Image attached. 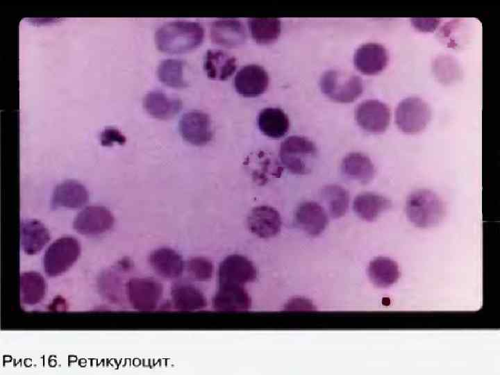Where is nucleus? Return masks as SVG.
<instances>
[{
  "mask_svg": "<svg viewBox=\"0 0 500 375\" xmlns=\"http://www.w3.org/2000/svg\"><path fill=\"white\" fill-rule=\"evenodd\" d=\"M203 36V28L200 24L178 20L160 26L155 33V42L157 48L162 52L181 53L199 47Z\"/></svg>",
  "mask_w": 500,
  "mask_h": 375,
  "instance_id": "1",
  "label": "nucleus"
},
{
  "mask_svg": "<svg viewBox=\"0 0 500 375\" xmlns=\"http://www.w3.org/2000/svg\"><path fill=\"white\" fill-rule=\"evenodd\" d=\"M405 212L415 227L428 228L439 224L446 215L442 199L428 189H417L410 192L406 201Z\"/></svg>",
  "mask_w": 500,
  "mask_h": 375,
  "instance_id": "2",
  "label": "nucleus"
},
{
  "mask_svg": "<svg viewBox=\"0 0 500 375\" xmlns=\"http://www.w3.org/2000/svg\"><path fill=\"white\" fill-rule=\"evenodd\" d=\"M317 149L308 138L292 135L280 146L279 156L283 166L291 173L304 175L310 173L317 160Z\"/></svg>",
  "mask_w": 500,
  "mask_h": 375,
  "instance_id": "3",
  "label": "nucleus"
},
{
  "mask_svg": "<svg viewBox=\"0 0 500 375\" xmlns=\"http://www.w3.org/2000/svg\"><path fill=\"white\" fill-rule=\"evenodd\" d=\"M323 93L339 103L355 101L362 92V79L353 74L337 69L325 72L320 78Z\"/></svg>",
  "mask_w": 500,
  "mask_h": 375,
  "instance_id": "4",
  "label": "nucleus"
},
{
  "mask_svg": "<svg viewBox=\"0 0 500 375\" xmlns=\"http://www.w3.org/2000/svg\"><path fill=\"white\" fill-rule=\"evenodd\" d=\"M431 117L427 103L419 97H409L401 100L395 111V123L403 133L414 135L424 131Z\"/></svg>",
  "mask_w": 500,
  "mask_h": 375,
  "instance_id": "5",
  "label": "nucleus"
},
{
  "mask_svg": "<svg viewBox=\"0 0 500 375\" xmlns=\"http://www.w3.org/2000/svg\"><path fill=\"white\" fill-rule=\"evenodd\" d=\"M80 253V244L74 238L66 236L55 240L43 256L46 274L49 276L62 274L76 261Z\"/></svg>",
  "mask_w": 500,
  "mask_h": 375,
  "instance_id": "6",
  "label": "nucleus"
},
{
  "mask_svg": "<svg viewBox=\"0 0 500 375\" xmlns=\"http://www.w3.org/2000/svg\"><path fill=\"white\" fill-rule=\"evenodd\" d=\"M355 119L364 131L374 134L384 133L390 122L388 106L376 99H367L361 102L355 111Z\"/></svg>",
  "mask_w": 500,
  "mask_h": 375,
  "instance_id": "7",
  "label": "nucleus"
},
{
  "mask_svg": "<svg viewBox=\"0 0 500 375\" xmlns=\"http://www.w3.org/2000/svg\"><path fill=\"white\" fill-rule=\"evenodd\" d=\"M114 220L112 214L106 207L90 206L77 214L73 226L82 235H96L110 229Z\"/></svg>",
  "mask_w": 500,
  "mask_h": 375,
  "instance_id": "8",
  "label": "nucleus"
},
{
  "mask_svg": "<svg viewBox=\"0 0 500 375\" xmlns=\"http://www.w3.org/2000/svg\"><path fill=\"white\" fill-rule=\"evenodd\" d=\"M179 131L186 142L196 146L205 145L212 138L210 117L199 110L187 112L181 117Z\"/></svg>",
  "mask_w": 500,
  "mask_h": 375,
  "instance_id": "9",
  "label": "nucleus"
},
{
  "mask_svg": "<svg viewBox=\"0 0 500 375\" xmlns=\"http://www.w3.org/2000/svg\"><path fill=\"white\" fill-rule=\"evenodd\" d=\"M219 285H240L253 281L256 277V269L245 256L232 254L225 258L219 267Z\"/></svg>",
  "mask_w": 500,
  "mask_h": 375,
  "instance_id": "10",
  "label": "nucleus"
},
{
  "mask_svg": "<svg viewBox=\"0 0 500 375\" xmlns=\"http://www.w3.org/2000/svg\"><path fill=\"white\" fill-rule=\"evenodd\" d=\"M281 224L279 212L269 206H256L247 217L249 231L261 238H270L276 235L281 231Z\"/></svg>",
  "mask_w": 500,
  "mask_h": 375,
  "instance_id": "11",
  "label": "nucleus"
},
{
  "mask_svg": "<svg viewBox=\"0 0 500 375\" xmlns=\"http://www.w3.org/2000/svg\"><path fill=\"white\" fill-rule=\"evenodd\" d=\"M269 76L265 69L258 65H248L241 68L234 78L238 93L245 97L262 94L267 88Z\"/></svg>",
  "mask_w": 500,
  "mask_h": 375,
  "instance_id": "12",
  "label": "nucleus"
},
{
  "mask_svg": "<svg viewBox=\"0 0 500 375\" xmlns=\"http://www.w3.org/2000/svg\"><path fill=\"white\" fill-rule=\"evenodd\" d=\"M388 60V53L385 47L374 42L361 45L353 56L355 67L366 75L379 74L385 69Z\"/></svg>",
  "mask_w": 500,
  "mask_h": 375,
  "instance_id": "13",
  "label": "nucleus"
},
{
  "mask_svg": "<svg viewBox=\"0 0 500 375\" xmlns=\"http://www.w3.org/2000/svg\"><path fill=\"white\" fill-rule=\"evenodd\" d=\"M162 287L149 278H134L129 281L127 290L133 306L140 310L155 308L162 293Z\"/></svg>",
  "mask_w": 500,
  "mask_h": 375,
  "instance_id": "14",
  "label": "nucleus"
},
{
  "mask_svg": "<svg viewBox=\"0 0 500 375\" xmlns=\"http://www.w3.org/2000/svg\"><path fill=\"white\" fill-rule=\"evenodd\" d=\"M295 221L297 226L308 235L317 236L328 224V217L324 208L312 201L301 203L296 210Z\"/></svg>",
  "mask_w": 500,
  "mask_h": 375,
  "instance_id": "15",
  "label": "nucleus"
},
{
  "mask_svg": "<svg viewBox=\"0 0 500 375\" xmlns=\"http://www.w3.org/2000/svg\"><path fill=\"white\" fill-rule=\"evenodd\" d=\"M212 42L226 47L244 44L247 32L242 22L236 19H220L212 22L210 33Z\"/></svg>",
  "mask_w": 500,
  "mask_h": 375,
  "instance_id": "16",
  "label": "nucleus"
},
{
  "mask_svg": "<svg viewBox=\"0 0 500 375\" xmlns=\"http://www.w3.org/2000/svg\"><path fill=\"white\" fill-rule=\"evenodd\" d=\"M88 198V192L83 184L74 180H67L54 188L51 206L54 208H78L87 203Z\"/></svg>",
  "mask_w": 500,
  "mask_h": 375,
  "instance_id": "17",
  "label": "nucleus"
},
{
  "mask_svg": "<svg viewBox=\"0 0 500 375\" xmlns=\"http://www.w3.org/2000/svg\"><path fill=\"white\" fill-rule=\"evenodd\" d=\"M250 297L240 285H219V290L213 299V306L217 310L241 311L249 309Z\"/></svg>",
  "mask_w": 500,
  "mask_h": 375,
  "instance_id": "18",
  "label": "nucleus"
},
{
  "mask_svg": "<svg viewBox=\"0 0 500 375\" xmlns=\"http://www.w3.org/2000/svg\"><path fill=\"white\" fill-rule=\"evenodd\" d=\"M341 170L344 176L360 184L371 182L376 174L371 159L360 152H351L346 155L342 160Z\"/></svg>",
  "mask_w": 500,
  "mask_h": 375,
  "instance_id": "19",
  "label": "nucleus"
},
{
  "mask_svg": "<svg viewBox=\"0 0 500 375\" xmlns=\"http://www.w3.org/2000/svg\"><path fill=\"white\" fill-rule=\"evenodd\" d=\"M392 201L386 197L374 193L363 192L358 194L353 202L356 215L367 222L375 221L382 213L392 207Z\"/></svg>",
  "mask_w": 500,
  "mask_h": 375,
  "instance_id": "20",
  "label": "nucleus"
},
{
  "mask_svg": "<svg viewBox=\"0 0 500 375\" xmlns=\"http://www.w3.org/2000/svg\"><path fill=\"white\" fill-rule=\"evenodd\" d=\"M149 261L158 274L167 278H176L182 273L184 267L181 256L168 247L153 251L149 255Z\"/></svg>",
  "mask_w": 500,
  "mask_h": 375,
  "instance_id": "21",
  "label": "nucleus"
},
{
  "mask_svg": "<svg viewBox=\"0 0 500 375\" xmlns=\"http://www.w3.org/2000/svg\"><path fill=\"white\" fill-rule=\"evenodd\" d=\"M50 240L47 228L38 220L26 219L21 225V244L24 251L29 255L39 252Z\"/></svg>",
  "mask_w": 500,
  "mask_h": 375,
  "instance_id": "22",
  "label": "nucleus"
},
{
  "mask_svg": "<svg viewBox=\"0 0 500 375\" xmlns=\"http://www.w3.org/2000/svg\"><path fill=\"white\" fill-rule=\"evenodd\" d=\"M144 107L151 116L159 119H168L180 111L182 102L178 99L167 97L162 91L153 90L146 94Z\"/></svg>",
  "mask_w": 500,
  "mask_h": 375,
  "instance_id": "23",
  "label": "nucleus"
},
{
  "mask_svg": "<svg viewBox=\"0 0 500 375\" xmlns=\"http://www.w3.org/2000/svg\"><path fill=\"white\" fill-rule=\"evenodd\" d=\"M258 126L266 136L278 139L283 137L290 128L288 115L278 108H266L258 114Z\"/></svg>",
  "mask_w": 500,
  "mask_h": 375,
  "instance_id": "24",
  "label": "nucleus"
},
{
  "mask_svg": "<svg viewBox=\"0 0 500 375\" xmlns=\"http://www.w3.org/2000/svg\"><path fill=\"white\" fill-rule=\"evenodd\" d=\"M204 69L208 78L224 81L235 71L236 59L222 50H208L204 60Z\"/></svg>",
  "mask_w": 500,
  "mask_h": 375,
  "instance_id": "25",
  "label": "nucleus"
},
{
  "mask_svg": "<svg viewBox=\"0 0 500 375\" xmlns=\"http://www.w3.org/2000/svg\"><path fill=\"white\" fill-rule=\"evenodd\" d=\"M368 274L372 283L379 288H388L395 283L399 278V265L388 257L374 258L369 265Z\"/></svg>",
  "mask_w": 500,
  "mask_h": 375,
  "instance_id": "26",
  "label": "nucleus"
},
{
  "mask_svg": "<svg viewBox=\"0 0 500 375\" xmlns=\"http://www.w3.org/2000/svg\"><path fill=\"white\" fill-rule=\"evenodd\" d=\"M320 194L332 217L340 218L347 213L349 206V194L345 188L339 185H328L322 189Z\"/></svg>",
  "mask_w": 500,
  "mask_h": 375,
  "instance_id": "27",
  "label": "nucleus"
},
{
  "mask_svg": "<svg viewBox=\"0 0 500 375\" xmlns=\"http://www.w3.org/2000/svg\"><path fill=\"white\" fill-rule=\"evenodd\" d=\"M248 25L253 39L261 44L274 42L281 31V22L277 18H249Z\"/></svg>",
  "mask_w": 500,
  "mask_h": 375,
  "instance_id": "28",
  "label": "nucleus"
},
{
  "mask_svg": "<svg viewBox=\"0 0 500 375\" xmlns=\"http://www.w3.org/2000/svg\"><path fill=\"white\" fill-rule=\"evenodd\" d=\"M172 296L175 306L182 310L200 309L206 304L201 292L188 284L175 285L172 288Z\"/></svg>",
  "mask_w": 500,
  "mask_h": 375,
  "instance_id": "29",
  "label": "nucleus"
},
{
  "mask_svg": "<svg viewBox=\"0 0 500 375\" xmlns=\"http://www.w3.org/2000/svg\"><path fill=\"white\" fill-rule=\"evenodd\" d=\"M45 281L43 277L34 272H25L21 276V298L28 305H35L43 298Z\"/></svg>",
  "mask_w": 500,
  "mask_h": 375,
  "instance_id": "30",
  "label": "nucleus"
},
{
  "mask_svg": "<svg viewBox=\"0 0 500 375\" xmlns=\"http://www.w3.org/2000/svg\"><path fill=\"white\" fill-rule=\"evenodd\" d=\"M183 61L167 59L162 61L158 67L159 80L167 86L181 88L187 86L183 78Z\"/></svg>",
  "mask_w": 500,
  "mask_h": 375,
  "instance_id": "31",
  "label": "nucleus"
},
{
  "mask_svg": "<svg viewBox=\"0 0 500 375\" xmlns=\"http://www.w3.org/2000/svg\"><path fill=\"white\" fill-rule=\"evenodd\" d=\"M434 72L440 81L444 83H450L459 76L458 65L449 57H441L435 60Z\"/></svg>",
  "mask_w": 500,
  "mask_h": 375,
  "instance_id": "32",
  "label": "nucleus"
},
{
  "mask_svg": "<svg viewBox=\"0 0 500 375\" xmlns=\"http://www.w3.org/2000/svg\"><path fill=\"white\" fill-rule=\"evenodd\" d=\"M188 270L194 278L206 280L212 276L213 268L211 262L208 259L195 257L188 261Z\"/></svg>",
  "mask_w": 500,
  "mask_h": 375,
  "instance_id": "33",
  "label": "nucleus"
},
{
  "mask_svg": "<svg viewBox=\"0 0 500 375\" xmlns=\"http://www.w3.org/2000/svg\"><path fill=\"white\" fill-rule=\"evenodd\" d=\"M101 141L102 144L106 146L111 145L114 142L122 144L126 142V138L117 129L108 128L102 132Z\"/></svg>",
  "mask_w": 500,
  "mask_h": 375,
  "instance_id": "34",
  "label": "nucleus"
}]
</instances>
